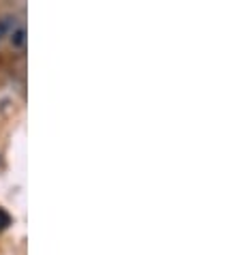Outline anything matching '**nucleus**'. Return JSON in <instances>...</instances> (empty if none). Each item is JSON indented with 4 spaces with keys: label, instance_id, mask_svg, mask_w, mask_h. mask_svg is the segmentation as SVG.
<instances>
[{
    "label": "nucleus",
    "instance_id": "obj_1",
    "mask_svg": "<svg viewBox=\"0 0 240 255\" xmlns=\"http://www.w3.org/2000/svg\"><path fill=\"white\" fill-rule=\"evenodd\" d=\"M9 39H11V45L15 49H22L26 45V28L24 26H17L13 28V30L9 32Z\"/></svg>",
    "mask_w": 240,
    "mask_h": 255
},
{
    "label": "nucleus",
    "instance_id": "obj_2",
    "mask_svg": "<svg viewBox=\"0 0 240 255\" xmlns=\"http://www.w3.org/2000/svg\"><path fill=\"white\" fill-rule=\"evenodd\" d=\"M13 24H15V17H4V19H0V41H2V37H4L6 32L13 30Z\"/></svg>",
    "mask_w": 240,
    "mask_h": 255
},
{
    "label": "nucleus",
    "instance_id": "obj_3",
    "mask_svg": "<svg viewBox=\"0 0 240 255\" xmlns=\"http://www.w3.org/2000/svg\"><path fill=\"white\" fill-rule=\"evenodd\" d=\"M9 225H11V217H9V212L0 208V232L6 230V228H9Z\"/></svg>",
    "mask_w": 240,
    "mask_h": 255
}]
</instances>
